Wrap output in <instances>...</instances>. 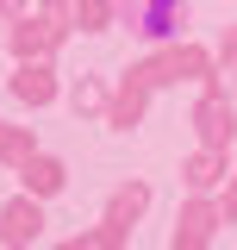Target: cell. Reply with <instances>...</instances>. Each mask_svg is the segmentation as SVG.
Returning <instances> with one entry per match:
<instances>
[{"label":"cell","instance_id":"obj_1","mask_svg":"<svg viewBox=\"0 0 237 250\" xmlns=\"http://www.w3.org/2000/svg\"><path fill=\"white\" fill-rule=\"evenodd\" d=\"M131 82H138V88H162V82H212V57L200 50V44H181V50H162V57L138 62Z\"/></svg>","mask_w":237,"mask_h":250},{"label":"cell","instance_id":"obj_2","mask_svg":"<svg viewBox=\"0 0 237 250\" xmlns=\"http://www.w3.org/2000/svg\"><path fill=\"white\" fill-rule=\"evenodd\" d=\"M194 125H200V138H206V150H225L237 131V106L225 88H206L200 94V106H194Z\"/></svg>","mask_w":237,"mask_h":250},{"label":"cell","instance_id":"obj_3","mask_svg":"<svg viewBox=\"0 0 237 250\" xmlns=\"http://www.w3.org/2000/svg\"><path fill=\"white\" fill-rule=\"evenodd\" d=\"M57 44H62V25H57V19H31V13H25V19L13 25V50H19V62H44Z\"/></svg>","mask_w":237,"mask_h":250},{"label":"cell","instance_id":"obj_4","mask_svg":"<svg viewBox=\"0 0 237 250\" xmlns=\"http://www.w3.org/2000/svg\"><path fill=\"white\" fill-rule=\"evenodd\" d=\"M125 19L144 31V38H169V31L187 19V0H150V6H131V0H125Z\"/></svg>","mask_w":237,"mask_h":250},{"label":"cell","instance_id":"obj_5","mask_svg":"<svg viewBox=\"0 0 237 250\" xmlns=\"http://www.w3.org/2000/svg\"><path fill=\"white\" fill-rule=\"evenodd\" d=\"M218 207H206V200H194L187 213H181V231H175V250H206V238H212V225H218Z\"/></svg>","mask_w":237,"mask_h":250},{"label":"cell","instance_id":"obj_6","mask_svg":"<svg viewBox=\"0 0 237 250\" xmlns=\"http://www.w3.org/2000/svg\"><path fill=\"white\" fill-rule=\"evenodd\" d=\"M13 94H19V100H31V106H44V100L57 94V82H50V69H44V62H19V75H13Z\"/></svg>","mask_w":237,"mask_h":250},{"label":"cell","instance_id":"obj_7","mask_svg":"<svg viewBox=\"0 0 237 250\" xmlns=\"http://www.w3.org/2000/svg\"><path fill=\"white\" fill-rule=\"evenodd\" d=\"M181 175H187V188H200V194H206V188L225 175V150H200V156H187V169H181Z\"/></svg>","mask_w":237,"mask_h":250},{"label":"cell","instance_id":"obj_8","mask_svg":"<svg viewBox=\"0 0 237 250\" xmlns=\"http://www.w3.org/2000/svg\"><path fill=\"white\" fill-rule=\"evenodd\" d=\"M25 188L57 194V188H62V163H57V156H25Z\"/></svg>","mask_w":237,"mask_h":250},{"label":"cell","instance_id":"obj_9","mask_svg":"<svg viewBox=\"0 0 237 250\" xmlns=\"http://www.w3.org/2000/svg\"><path fill=\"white\" fill-rule=\"evenodd\" d=\"M31 231H38V207L13 200V207H6V231H0V238H13V244H19V238H31Z\"/></svg>","mask_w":237,"mask_h":250},{"label":"cell","instance_id":"obj_10","mask_svg":"<svg viewBox=\"0 0 237 250\" xmlns=\"http://www.w3.org/2000/svg\"><path fill=\"white\" fill-rule=\"evenodd\" d=\"M81 31H106V19H113V6L106 0H75V13H69Z\"/></svg>","mask_w":237,"mask_h":250},{"label":"cell","instance_id":"obj_11","mask_svg":"<svg viewBox=\"0 0 237 250\" xmlns=\"http://www.w3.org/2000/svg\"><path fill=\"white\" fill-rule=\"evenodd\" d=\"M0 156H6V163H25V156H31V131H19V125H0Z\"/></svg>","mask_w":237,"mask_h":250},{"label":"cell","instance_id":"obj_12","mask_svg":"<svg viewBox=\"0 0 237 250\" xmlns=\"http://www.w3.org/2000/svg\"><path fill=\"white\" fill-rule=\"evenodd\" d=\"M144 200H150V188H125V194L113 200V225H125V219H138V213H144Z\"/></svg>","mask_w":237,"mask_h":250},{"label":"cell","instance_id":"obj_13","mask_svg":"<svg viewBox=\"0 0 237 250\" xmlns=\"http://www.w3.org/2000/svg\"><path fill=\"white\" fill-rule=\"evenodd\" d=\"M100 106H106L100 82H81V88H75V113H100Z\"/></svg>","mask_w":237,"mask_h":250},{"label":"cell","instance_id":"obj_14","mask_svg":"<svg viewBox=\"0 0 237 250\" xmlns=\"http://www.w3.org/2000/svg\"><path fill=\"white\" fill-rule=\"evenodd\" d=\"M218 57H225V62H231V69H237V25L225 31V44H218Z\"/></svg>","mask_w":237,"mask_h":250},{"label":"cell","instance_id":"obj_15","mask_svg":"<svg viewBox=\"0 0 237 250\" xmlns=\"http://www.w3.org/2000/svg\"><path fill=\"white\" fill-rule=\"evenodd\" d=\"M218 213H225V219H237V182H231V194L218 200Z\"/></svg>","mask_w":237,"mask_h":250},{"label":"cell","instance_id":"obj_16","mask_svg":"<svg viewBox=\"0 0 237 250\" xmlns=\"http://www.w3.org/2000/svg\"><path fill=\"white\" fill-rule=\"evenodd\" d=\"M0 13H25V0H0Z\"/></svg>","mask_w":237,"mask_h":250},{"label":"cell","instance_id":"obj_17","mask_svg":"<svg viewBox=\"0 0 237 250\" xmlns=\"http://www.w3.org/2000/svg\"><path fill=\"white\" fill-rule=\"evenodd\" d=\"M57 6H62V0H57Z\"/></svg>","mask_w":237,"mask_h":250}]
</instances>
